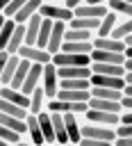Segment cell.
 Returning a JSON list of instances; mask_svg holds the SVG:
<instances>
[{
    "label": "cell",
    "mask_w": 132,
    "mask_h": 146,
    "mask_svg": "<svg viewBox=\"0 0 132 146\" xmlns=\"http://www.w3.org/2000/svg\"><path fill=\"white\" fill-rule=\"evenodd\" d=\"M64 125H66L68 144H77V141H80V114L66 112V114H64Z\"/></svg>",
    "instance_id": "obj_13"
},
{
    "label": "cell",
    "mask_w": 132,
    "mask_h": 146,
    "mask_svg": "<svg viewBox=\"0 0 132 146\" xmlns=\"http://www.w3.org/2000/svg\"><path fill=\"white\" fill-rule=\"evenodd\" d=\"M112 144H114V146H130V144H132V137H114Z\"/></svg>",
    "instance_id": "obj_38"
},
{
    "label": "cell",
    "mask_w": 132,
    "mask_h": 146,
    "mask_svg": "<svg viewBox=\"0 0 132 146\" xmlns=\"http://www.w3.org/2000/svg\"><path fill=\"white\" fill-rule=\"evenodd\" d=\"M16 55L23 57V59H27V62H32V64H48L50 57H52L46 48H39V46H25V43L16 50Z\"/></svg>",
    "instance_id": "obj_4"
},
{
    "label": "cell",
    "mask_w": 132,
    "mask_h": 146,
    "mask_svg": "<svg viewBox=\"0 0 132 146\" xmlns=\"http://www.w3.org/2000/svg\"><path fill=\"white\" fill-rule=\"evenodd\" d=\"M64 30H66V23L64 21H52V27H50V36H48V43H46V50L52 55L59 50L61 41H64Z\"/></svg>",
    "instance_id": "obj_7"
},
{
    "label": "cell",
    "mask_w": 132,
    "mask_h": 146,
    "mask_svg": "<svg viewBox=\"0 0 132 146\" xmlns=\"http://www.w3.org/2000/svg\"><path fill=\"white\" fill-rule=\"evenodd\" d=\"M41 71H43V64H32V66H30L25 80L20 82V91H23L25 96H30L34 87H39V82H41Z\"/></svg>",
    "instance_id": "obj_9"
},
{
    "label": "cell",
    "mask_w": 132,
    "mask_h": 146,
    "mask_svg": "<svg viewBox=\"0 0 132 146\" xmlns=\"http://www.w3.org/2000/svg\"><path fill=\"white\" fill-rule=\"evenodd\" d=\"M89 87H91L89 78H61L57 89H77V91H82V89H89Z\"/></svg>",
    "instance_id": "obj_31"
},
{
    "label": "cell",
    "mask_w": 132,
    "mask_h": 146,
    "mask_svg": "<svg viewBox=\"0 0 132 146\" xmlns=\"http://www.w3.org/2000/svg\"><path fill=\"white\" fill-rule=\"evenodd\" d=\"M55 98H61V100H75V103H86L89 100V89H57Z\"/></svg>",
    "instance_id": "obj_24"
},
{
    "label": "cell",
    "mask_w": 132,
    "mask_h": 146,
    "mask_svg": "<svg viewBox=\"0 0 132 146\" xmlns=\"http://www.w3.org/2000/svg\"><path fill=\"white\" fill-rule=\"evenodd\" d=\"M46 94H43V89H41V84L39 87H34L32 89V94L27 96V112L30 114H39L43 107H46Z\"/></svg>",
    "instance_id": "obj_15"
},
{
    "label": "cell",
    "mask_w": 132,
    "mask_h": 146,
    "mask_svg": "<svg viewBox=\"0 0 132 146\" xmlns=\"http://www.w3.org/2000/svg\"><path fill=\"white\" fill-rule=\"evenodd\" d=\"M89 59H91V62H102V64H123L125 55H123V52H114V50H100V48H91Z\"/></svg>",
    "instance_id": "obj_8"
},
{
    "label": "cell",
    "mask_w": 132,
    "mask_h": 146,
    "mask_svg": "<svg viewBox=\"0 0 132 146\" xmlns=\"http://www.w3.org/2000/svg\"><path fill=\"white\" fill-rule=\"evenodd\" d=\"M5 18H7V16H5V14H0V27H2V23H5Z\"/></svg>",
    "instance_id": "obj_42"
},
{
    "label": "cell",
    "mask_w": 132,
    "mask_h": 146,
    "mask_svg": "<svg viewBox=\"0 0 132 146\" xmlns=\"http://www.w3.org/2000/svg\"><path fill=\"white\" fill-rule=\"evenodd\" d=\"M91 73H100V75H123V66L121 64H102V62H91L89 64Z\"/></svg>",
    "instance_id": "obj_23"
},
{
    "label": "cell",
    "mask_w": 132,
    "mask_h": 146,
    "mask_svg": "<svg viewBox=\"0 0 132 146\" xmlns=\"http://www.w3.org/2000/svg\"><path fill=\"white\" fill-rule=\"evenodd\" d=\"M41 18H48V21H64L68 23L73 18V9H68L66 5L61 2H55V0H43L39 5V11H36Z\"/></svg>",
    "instance_id": "obj_1"
},
{
    "label": "cell",
    "mask_w": 132,
    "mask_h": 146,
    "mask_svg": "<svg viewBox=\"0 0 132 146\" xmlns=\"http://www.w3.org/2000/svg\"><path fill=\"white\" fill-rule=\"evenodd\" d=\"M82 114H84V119H86L89 123H100V125H116V123H118V114H116V112H105V110L86 107Z\"/></svg>",
    "instance_id": "obj_6"
},
{
    "label": "cell",
    "mask_w": 132,
    "mask_h": 146,
    "mask_svg": "<svg viewBox=\"0 0 132 146\" xmlns=\"http://www.w3.org/2000/svg\"><path fill=\"white\" fill-rule=\"evenodd\" d=\"M50 62L55 66H89L91 64L89 55H75V52H64V50L52 52Z\"/></svg>",
    "instance_id": "obj_3"
},
{
    "label": "cell",
    "mask_w": 132,
    "mask_h": 146,
    "mask_svg": "<svg viewBox=\"0 0 132 146\" xmlns=\"http://www.w3.org/2000/svg\"><path fill=\"white\" fill-rule=\"evenodd\" d=\"M105 11H107V7H105V5H86V2H82V5H77V7L73 9V16H84V18H100Z\"/></svg>",
    "instance_id": "obj_18"
},
{
    "label": "cell",
    "mask_w": 132,
    "mask_h": 146,
    "mask_svg": "<svg viewBox=\"0 0 132 146\" xmlns=\"http://www.w3.org/2000/svg\"><path fill=\"white\" fill-rule=\"evenodd\" d=\"M123 2H130V5H132V0H123Z\"/></svg>",
    "instance_id": "obj_43"
},
{
    "label": "cell",
    "mask_w": 132,
    "mask_h": 146,
    "mask_svg": "<svg viewBox=\"0 0 132 146\" xmlns=\"http://www.w3.org/2000/svg\"><path fill=\"white\" fill-rule=\"evenodd\" d=\"M7 57H9V52H7V50H0V73H2V66H5Z\"/></svg>",
    "instance_id": "obj_40"
},
{
    "label": "cell",
    "mask_w": 132,
    "mask_h": 146,
    "mask_svg": "<svg viewBox=\"0 0 132 146\" xmlns=\"http://www.w3.org/2000/svg\"><path fill=\"white\" fill-rule=\"evenodd\" d=\"M46 110L48 112H73V114H82L86 110V103H75V100H61V98H50L46 100Z\"/></svg>",
    "instance_id": "obj_5"
},
{
    "label": "cell",
    "mask_w": 132,
    "mask_h": 146,
    "mask_svg": "<svg viewBox=\"0 0 132 146\" xmlns=\"http://www.w3.org/2000/svg\"><path fill=\"white\" fill-rule=\"evenodd\" d=\"M0 112L11 114V116H18V119H25V116L30 114L27 107H23V105H18V103H11V100H5V98H0Z\"/></svg>",
    "instance_id": "obj_29"
},
{
    "label": "cell",
    "mask_w": 132,
    "mask_h": 146,
    "mask_svg": "<svg viewBox=\"0 0 132 146\" xmlns=\"http://www.w3.org/2000/svg\"><path fill=\"white\" fill-rule=\"evenodd\" d=\"M93 32L91 30H80V27H68L64 30V41H91Z\"/></svg>",
    "instance_id": "obj_27"
},
{
    "label": "cell",
    "mask_w": 132,
    "mask_h": 146,
    "mask_svg": "<svg viewBox=\"0 0 132 146\" xmlns=\"http://www.w3.org/2000/svg\"><path fill=\"white\" fill-rule=\"evenodd\" d=\"M36 121H39V128H41V135H43V144H57L55 130H52V123H50V112L46 107L36 114Z\"/></svg>",
    "instance_id": "obj_11"
},
{
    "label": "cell",
    "mask_w": 132,
    "mask_h": 146,
    "mask_svg": "<svg viewBox=\"0 0 132 146\" xmlns=\"http://www.w3.org/2000/svg\"><path fill=\"white\" fill-rule=\"evenodd\" d=\"M82 2H84V0H64L61 5H66L68 9H75V7H77V5H82Z\"/></svg>",
    "instance_id": "obj_39"
},
{
    "label": "cell",
    "mask_w": 132,
    "mask_h": 146,
    "mask_svg": "<svg viewBox=\"0 0 132 146\" xmlns=\"http://www.w3.org/2000/svg\"><path fill=\"white\" fill-rule=\"evenodd\" d=\"M23 2H25V0H9V2H7V7L2 9V14H5L7 18H11V16H14V14L23 7Z\"/></svg>",
    "instance_id": "obj_36"
},
{
    "label": "cell",
    "mask_w": 132,
    "mask_h": 146,
    "mask_svg": "<svg viewBox=\"0 0 132 146\" xmlns=\"http://www.w3.org/2000/svg\"><path fill=\"white\" fill-rule=\"evenodd\" d=\"M0 87H2V84H0Z\"/></svg>",
    "instance_id": "obj_44"
},
{
    "label": "cell",
    "mask_w": 132,
    "mask_h": 146,
    "mask_svg": "<svg viewBox=\"0 0 132 146\" xmlns=\"http://www.w3.org/2000/svg\"><path fill=\"white\" fill-rule=\"evenodd\" d=\"M91 41H61L59 50L64 52H75V55H89L91 52Z\"/></svg>",
    "instance_id": "obj_22"
},
{
    "label": "cell",
    "mask_w": 132,
    "mask_h": 146,
    "mask_svg": "<svg viewBox=\"0 0 132 146\" xmlns=\"http://www.w3.org/2000/svg\"><path fill=\"white\" fill-rule=\"evenodd\" d=\"M0 123L5 125V128H9V130H16L18 135H25V119H18V116H11V114H5V112H0Z\"/></svg>",
    "instance_id": "obj_26"
},
{
    "label": "cell",
    "mask_w": 132,
    "mask_h": 146,
    "mask_svg": "<svg viewBox=\"0 0 132 146\" xmlns=\"http://www.w3.org/2000/svg\"><path fill=\"white\" fill-rule=\"evenodd\" d=\"M14 18H5V23H2V27H0V50H5V46H7V41H9V36H11V32H14Z\"/></svg>",
    "instance_id": "obj_34"
},
{
    "label": "cell",
    "mask_w": 132,
    "mask_h": 146,
    "mask_svg": "<svg viewBox=\"0 0 132 146\" xmlns=\"http://www.w3.org/2000/svg\"><path fill=\"white\" fill-rule=\"evenodd\" d=\"M91 46L93 48H100V50H114V52H123L127 46L118 39H112V36H93L91 39Z\"/></svg>",
    "instance_id": "obj_14"
},
{
    "label": "cell",
    "mask_w": 132,
    "mask_h": 146,
    "mask_svg": "<svg viewBox=\"0 0 132 146\" xmlns=\"http://www.w3.org/2000/svg\"><path fill=\"white\" fill-rule=\"evenodd\" d=\"M57 68V78H89L91 68L89 66H55Z\"/></svg>",
    "instance_id": "obj_20"
},
{
    "label": "cell",
    "mask_w": 132,
    "mask_h": 146,
    "mask_svg": "<svg viewBox=\"0 0 132 146\" xmlns=\"http://www.w3.org/2000/svg\"><path fill=\"white\" fill-rule=\"evenodd\" d=\"M41 89H43V94H46V98L50 100V98H55V94H57V87H59V78H57V68H55V64L52 62H48V64H43V71H41Z\"/></svg>",
    "instance_id": "obj_2"
},
{
    "label": "cell",
    "mask_w": 132,
    "mask_h": 146,
    "mask_svg": "<svg viewBox=\"0 0 132 146\" xmlns=\"http://www.w3.org/2000/svg\"><path fill=\"white\" fill-rule=\"evenodd\" d=\"M7 2H9V0H0V14H2V9L7 7Z\"/></svg>",
    "instance_id": "obj_41"
},
{
    "label": "cell",
    "mask_w": 132,
    "mask_h": 146,
    "mask_svg": "<svg viewBox=\"0 0 132 146\" xmlns=\"http://www.w3.org/2000/svg\"><path fill=\"white\" fill-rule=\"evenodd\" d=\"M18 59H20V57H18L16 52H9V57H7L5 66H2V73H0V84H9V80H11V75H14V68H16Z\"/></svg>",
    "instance_id": "obj_30"
},
{
    "label": "cell",
    "mask_w": 132,
    "mask_h": 146,
    "mask_svg": "<svg viewBox=\"0 0 132 146\" xmlns=\"http://www.w3.org/2000/svg\"><path fill=\"white\" fill-rule=\"evenodd\" d=\"M30 66H32V62H27V59H18V64H16V68H14V75H11V80H9V87H14V89H20V82L25 80V75H27V71H30Z\"/></svg>",
    "instance_id": "obj_21"
},
{
    "label": "cell",
    "mask_w": 132,
    "mask_h": 146,
    "mask_svg": "<svg viewBox=\"0 0 132 146\" xmlns=\"http://www.w3.org/2000/svg\"><path fill=\"white\" fill-rule=\"evenodd\" d=\"M23 34H25L23 23H16V25H14V32H11V36H9L7 46H5V50H7V52H16V50L23 46Z\"/></svg>",
    "instance_id": "obj_25"
},
{
    "label": "cell",
    "mask_w": 132,
    "mask_h": 146,
    "mask_svg": "<svg viewBox=\"0 0 132 146\" xmlns=\"http://www.w3.org/2000/svg\"><path fill=\"white\" fill-rule=\"evenodd\" d=\"M41 2H43V0H25V2H23V7L11 16V18H14V23H25L30 16H34V14L39 11V5H41Z\"/></svg>",
    "instance_id": "obj_19"
},
{
    "label": "cell",
    "mask_w": 132,
    "mask_h": 146,
    "mask_svg": "<svg viewBox=\"0 0 132 146\" xmlns=\"http://www.w3.org/2000/svg\"><path fill=\"white\" fill-rule=\"evenodd\" d=\"M118 105H121V110H132V96H127V94H123V91H121Z\"/></svg>",
    "instance_id": "obj_37"
},
{
    "label": "cell",
    "mask_w": 132,
    "mask_h": 146,
    "mask_svg": "<svg viewBox=\"0 0 132 146\" xmlns=\"http://www.w3.org/2000/svg\"><path fill=\"white\" fill-rule=\"evenodd\" d=\"M25 135H27V139L32 141V144H36V146H41L43 144V135H41V128H39V121H36V114H27L25 116Z\"/></svg>",
    "instance_id": "obj_17"
},
{
    "label": "cell",
    "mask_w": 132,
    "mask_h": 146,
    "mask_svg": "<svg viewBox=\"0 0 132 146\" xmlns=\"http://www.w3.org/2000/svg\"><path fill=\"white\" fill-rule=\"evenodd\" d=\"M114 137H132V123H116Z\"/></svg>",
    "instance_id": "obj_35"
},
{
    "label": "cell",
    "mask_w": 132,
    "mask_h": 146,
    "mask_svg": "<svg viewBox=\"0 0 132 146\" xmlns=\"http://www.w3.org/2000/svg\"><path fill=\"white\" fill-rule=\"evenodd\" d=\"M50 123L55 130V141L57 144H68V135H66V125H64V114L61 112H50Z\"/></svg>",
    "instance_id": "obj_16"
},
{
    "label": "cell",
    "mask_w": 132,
    "mask_h": 146,
    "mask_svg": "<svg viewBox=\"0 0 132 146\" xmlns=\"http://www.w3.org/2000/svg\"><path fill=\"white\" fill-rule=\"evenodd\" d=\"M109 11H114L118 18H132V5L130 2H123V0H109L105 5Z\"/></svg>",
    "instance_id": "obj_28"
},
{
    "label": "cell",
    "mask_w": 132,
    "mask_h": 146,
    "mask_svg": "<svg viewBox=\"0 0 132 146\" xmlns=\"http://www.w3.org/2000/svg\"><path fill=\"white\" fill-rule=\"evenodd\" d=\"M23 27H25L23 43H25V46H34V43H36V34H39V27H41V16H39V14L30 16V18L23 23Z\"/></svg>",
    "instance_id": "obj_10"
},
{
    "label": "cell",
    "mask_w": 132,
    "mask_h": 146,
    "mask_svg": "<svg viewBox=\"0 0 132 146\" xmlns=\"http://www.w3.org/2000/svg\"><path fill=\"white\" fill-rule=\"evenodd\" d=\"M89 84L96 87H112V89H123V78L121 75H100V73H91L89 75Z\"/></svg>",
    "instance_id": "obj_12"
},
{
    "label": "cell",
    "mask_w": 132,
    "mask_h": 146,
    "mask_svg": "<svg viewBox=\"0 0 132 146\" xmlns=\"http://www.w3.org/2000/svg\"><path fill=\"white\" fill-rule=\"evenodd\" d=\"M125 34H132V21H130V18H118V23H116V25H114V30L109 32V36L121 41Z\"/></svg>",
    "instance_id": "obj_32"
},
{
    "label": "cell",
    "mask_w": 132,
    "mask_h": 146,
    "mask_svg": "<svg viewBox=\"0 0 132 146\" xmlns=\"http://www.w3.org/2000/svg\"><path fill=\"white\" fill-rule=\"evenodd\" d=\"M0 139L7 144V146H16V144H23V135H18L16 130H9L0 123Z\"/></svg>",
    "instance_id": "obj_33"
}]
</instances>
